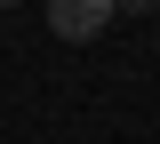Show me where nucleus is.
Wrapping results in <instances>:
<instances>
[{
  "label": "nucleus",
  "instance_id": "f257e3e1",
  "mask_svg": "<svg viewBox=\"0 0 160 144\" xmlns=\"http://www.w3.org/2000/svg\"><path fill=\"white\" fill-rule=\"evenodd\" d=\"M112 16H120L112 0H48V32H56V40H72V48H88Z\"/></svg>",
  "mask_w": 160,
  "mask_h": 144
},
{
  "label": "nucleus",
  "instance_id": "f03ea898",
  "mask_svg": "<svg viewBox=\"0 0 160 144\" xmlns=\"http://www.w3.org/2000/svg\"><path fill=\"white\" fill-rule=\"evenodd\" d=\"M112 8H128V16H152V8H160V0H112Z\"/></svg>",
  "mask_w": 160,
  "mask_h": 144
},
{
  "label": "nucleus",
  "instance_id": "7ed1b4c3",
  "mask_svg": "<svg viewBox=\"0 0 160 144\" xmlns=\"http://www.w3.org/2000/svg\"><path fill=\"white\" fill-rule=\"evenodd\" d=\"M0 8H16V0H0Z\"/></svg>",
  "mask_w": 160,
  "mask_h": 144
},
{
  "label": "nucleus",
  "instance_id": "20e7f679",
  "mask_svg": "<svg viewBox=\"0 0 160 144\" xmlns=\"http://www.w3.org/2000/svg\"><path fill=\"white\" fill-rule=\"evenodd\" d=\"M152 48H160V32H152Z\"/></svg>",
  "mask_w": 160,
  "mask_h": 144
}]
</instances>
